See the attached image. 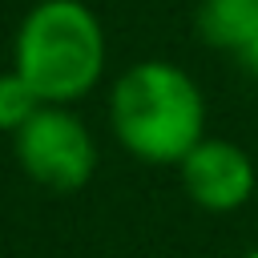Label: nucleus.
<instances>
[{"label":"nucleus","instance_id":"nucleus-8","mask_svg":"<svg viewBox=\"0 0 258 258\" xmlns=\"http://www.w3.org/2000/svg\"><path fill=\"white\" fill-rule=\"evenodd\" d=\"M238 258H258V246H254V250H246V254H238Z\"/></svg>","mask_w":258,"mask_h":258},{"label":"nucleus","instance_id":"nucleus-6","mask_svg":"<svg viewBox=\"0 0 258 258\" xmlns=\"http://www.w3.org/2000/svg\"><path fill=\"white\" fill-rule=\"evenodd\" d=\"M40 105H44L40 93H36L16 69L0 73V133H16V129H24Z\"/></svg>","mask_w":258,"mask_h":258},{"label":"nucleus","instance_id":"nucleus-5","mask_svg":"<svg viewBox=\"0 0 258 258\" xmlns=\"http://www.w3.org/2000/svg\"><path fill=\"white\" fill-rule=\"evenodd\" d=\"M194 24L210 48L238 56L246 40L258 32V0H198Z\"/></svg>","mask_w":258,"mask_h":258},{"label":"nucleus","instance_id":"nucleus-2","mask_svg":"<svg viewBox=\"0 0 258 258\" xmlns=\"http://www.w3.org/2000/svg\"><path fill=\"white\" fill-rule=\"evenodd\" d=\"M105 28L81 0H40L24 12L12 40V69L44 105H73L105 77Z\"/></svg>","mask_w":258,"mask_h":258},{"label":"nucleus","instance_id":"nucleus-7","mask_svg":"<svg viewBox=\"0 0 258 258\" xmlns=\"http://www.w3.org/2000/svg\"><path fill=\"white\" fill-rule=\"evenodd\" d=\"M238 64H242L246 73H254V77H258V32H254V36L246 40V48L238 52Z\"/></svg>","mask_w":258,"mask_h":258},{"label":"nucleus","instance_id":"nucleus-3","mask_svg":"<svg viewBox=\"0 0 258 258\" xmlns=\"http://www.w3.org/2000/svg\"><path fill=\"white\" fill-rule=\"evenodd\" d=\"M12 153L28 181L56 194L89 185L97 169V141L69 105H40L32 121L12 133Z\"/></svg>","mask_w":258,"mask_h":258},{"label":"nucleus","instance_id":"nucleus-1","mask_svg":"<svg viewBox=\"0 0 258 258\" xmlns=\"http://www.w3.org/2000/svg\"><path fill=\"white\" fill-rule=\"evenodd\" d=\"M109 125L137 161L177 165L206 137V97L185 69L137 60L113 81Z\"/></svg>","mask_w":258,"mask_h":258},{"label":"nucleus","instance_id":"nucleus-4","mask_svg":"<svg viewBox=\"0 0 258 258\" xmlns=\"http://www.w3.org/2000/svg\"><path fill=\"white\" fill-rule=\"evenodd\" d=\"M177 177H181L185 198L206 214L242 210L254 198V185H258L250 153L242 145L226 141V137H202L177 161Z\"/></svg>","mask_w":258,"mask_h":258}]
</instances>
